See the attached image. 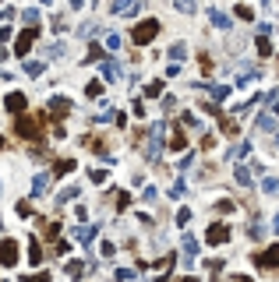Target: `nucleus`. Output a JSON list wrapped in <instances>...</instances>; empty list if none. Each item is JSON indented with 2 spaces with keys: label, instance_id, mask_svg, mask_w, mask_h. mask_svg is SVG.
Listing matches in <instances>:
<instances>
[{
  "label": "nucleus",
  "instance_id": "nucleus-1",
  "mask_svg": "<svg viewBox=\"0 0 279 282\" xmlns=\"http://www.w3.org/2000/svg\"><path fill=\"white\" fill-rule=\"evenodd\" d=\"M255 261L261 264V268H272V264H279V247H269L265 254H258Z\"/></svg>",
  "mask_w": 279,
  "mask_h": 282
},
{
  "label": "nucleus",
  "instance_id": "nucleus-5",
  "mask_svg": "<svg viewBox=\"0 0 279 282\" xmlns=\"http://www.w3.org/2000/svg\"><path fill=\"white\" fill-rule=\"evenodd\" d=\"M21 102H25L21 95H11V99H7V106H11V110H21Z\"/></svg>",
  "mask_w": 279,
  "mask_h": 282
},
{
  "label": "nucleus",
  "instance_id": "nucleus-3",
  "mask_svg": "<svg viewBox=\"0 0 279 282\" xmlns=\"http://www.w3.org/2000/svg\"><path fill=\"white\" fill-rule=\"evenodd\" d=\"M14 250H18V247H14V244L7 240L4 247H0V261H4V264H14Z\"/></svg>",
  "mask_w": 279,
  "mask_h": 282
},
{
  "label": "nucleus",
  "instance_id": "nucleus-2",
  "mask_svg": "<svg viewBox=\"0 0 279 282\" xmlns=\"http://www.w3.org/2000/svg\"><path fill=\"white\" fill-rule=\"evenodd\" d=\"M156 28H159L156 21H145V25H138V28H135V39H138V42H145V39H152V36H156Z\"/></svg>",
  "mask_w": 279,
  "mask_h": 282
},
{
  "label": "nucleus",
  "instance_id": "nucleus-4",
  "mask_svg": "<svg viewBox=\"0 0 279 282\" xmlns=\"http://www.w3.org/2000/svg\"><path fill=\"white\" fill-rule=\"evenodd\" d=\"M209 240H212V244H219V240H226V229H219V226H216V229L209 233Z\"/></svg>",
  "mask_w": 279,
  "mask_h": 282
}]
</instances>
